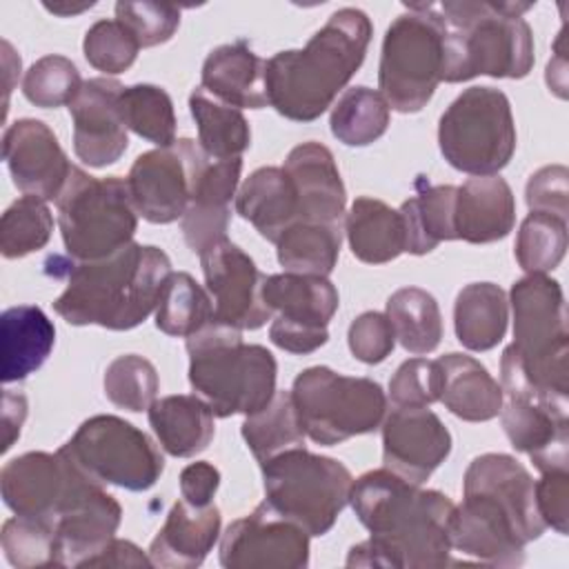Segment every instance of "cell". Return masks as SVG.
<instances>
[{
	"label": "cell",
	"mask_w": 569,
	"mask_h": 569,
	"mask_svg": "<svg viewBox=\"0 0 569 569\" xmlns=\"http://www.w3.org/2000/svg\"><path fill=\"white\" fill-rule=\"evenodd\" d=\"M442 371L438 360L409 358L389 380V398L393 407H429L440 400Z\"/></svg>",
	"instance_id": "cell-51"
},
{
	"label": "cell",
	"mask_w": 569,
	"mask_h": 569,
	"mask_svg": "<svg viewBox=\"0 0 569 569\" xmlns=\"http://www.w3.org/2000/svg\"><path fill=\"white\" fill-rule=\"evenodd\" d=\"M382 462L411 485H422L451 453V433L427 407H393L382 420Z\"/></svg>",
	"instance_id": "cell-19"
},
{
	"label": "cell",
	"mask_w": 569,
	"mask_h": 569,
	"mask_svg": "<svg viewBox=\"0 0 569 569\" xmlns=\"http://www.w3.org/2000/svg\"><path fill=\"white\" fill-rule=\"evenodd\" d=\"M349 349L365 365L382 362L396 347V333L389 318L380 311H365L349 325Z\"/></svg>",
	"instance_id": "cell-52"
},
{
	"label": "cell",
	"mask_w": 569,
	"mask_h": 569,
	"mask_svg": "<svg viewBox=\"0 0 569 569\" xmlns=\"http://www.w3.org/2000/svg\"><path fill=\"white\" fill-rule=\"evenodd\" d=\"M220 565L227 569H305L309 533L260 502L224 529Z\"/></svg>",
	"instance_id": "cell-18"
},
{
	"label": "cell",
	"mask_w": 569,
	"mask_h": 569,
	"mask_svg": "<svg viewBox=\"0 0 569 569\" xmlns=\"http://www.w3.org/2000/svg\"><path fill=\"white\" fill-rule=\"evenodd\" d=\"M209 156L191 138L140 153L127 176L138 216L151 224H169L184 216Z\"/></svg>",
	"instance_id": "cell-14"
},
{
	"label": "cell",
	"mask_w": 569,
	"mask_h": 569,
	"mask_svg": "<svg viewBox=\"0 0 569 569\" xmlns=\"http://www.w3.org/2000/svg\"><path fill=\"white\" fill-rule=\"evenodd\" d=\"M147 413L160 447L173 458L198 456L213 440V411L196 393L164 396L156 400Z\"/></svg>",
	"instance_id": "cell-33"
},
{
	"label": "cell",
	"mask_w": 569,
	"mask_h": 569,
	"mask_svg": "<svg viewBox=\"0 0 569 569\" xmlns=\"http://www.w3.org/2000/svg\"><path fill=\"white\" fill-rule=\"evenodd\" d=\"M82 51L93 69L118 76L136 62L140 44L120 20H98L87 29Z\"/></svg>",
	"instance_id": "cell-49"
},
{
	"label": "cell",
	"mask_w": 569,
	"mask_h": 569,
	"mask_svg": "<svg viewBox=\"0 0 569 569\" xmlns=\"http://www.w3.org/2000/svg\"><path fill=\"white\" fill-rule=\"evenodd\" d=\"M453 184H429L422 178L416 182V196L398 209L407 231V249L413 256L433 251L445 240H456Z\"/></svg>",
	"instance_id": "cell-36"
},
{
	"label": "cell",
	"mask_w": 569,
	"mask_h": 569,
	"mask_svg": "<svg viewBox=\"0 0 569 569\" xmlns=\"http://www.w3.org/2000/svg\"><path fill=\"white\" fill-rule=\"evenodd\" d=\"M236 211L251 222L264 240L276 244V240L298 222V198L291 178L282 167L256 169L236 193Z\"/></svg>",
	"instance_id": "cell-31"
},
{
	"label": "cell",
	"mask_w": 569,
	"mask_h": 569,
	"mask_svg": "<svg viewBox=\"0 0 569 569\" xmlns=\"http://www.w3.org/2000/svg\"><path fill=\"white\" fill-rule=\"evenodd\" d=\"M124 87L113 78H89L69 104L73 120V151L93 169L113 164L127 151L129 138L118 98Z\"/></svg>",
	"instance_id": "cell-22"
},
{
	"label": "cell",
	"mask_w": 569,
	"mask_h": 569,
	"mask_svg": "<svg viewBox=\"0 0 569 569\" xmlns=\"http://www.w3.org/2000/svg\"><path fill=\"white\" fill-rule=\"evenodd\" d=\"M56 345V327L36 305L9 307L0 316V380L18 382L36 373Z\"/></svg>",
	"instance_id": "cell-30"
},
{
	"label": "cell",
	"mask_w": 569,
	"mask_h": 569,
	"mask_svg": "<svg viewBox=\"0 0 569 569\" xmlns=\"http://www.w3.org/2000/svg\"><path fill=\"white\" fill-rule=\"evenodd\" d=\"M349 505L369 529V540L349 549L347 567L440 569L451 562L456 505L436 489H420L389 469L362 473Z\"/></svg>",
	"instance_id": "cell-1"
},
{
	"label": "cell",
	"mask_w": 569,
	"mask_h": 569,
	"mask_svg": "<svg viewBox=\"0 0 569 569\" xmlns=\"http://www.w3.org/2000/svg\"><path fill=\"white\" fill-rule=\"evenodd\" d=\"M442 371L440 402L467 422H487L500 416L502 387L476 358L447 353L438 358Z\"/></svg>",
	"instance_id": "cell-32"
},
{
	"label": "cell",
	"mask_w": 569,
	"mask_h": 569,
	"mask_svg": "<svg viewBox=\"0 0 569 569\" xmlns=\"http://www.w3.org/2000/svg\"><path fill=\"white\" fill-rule=\"evenodd\" d=\"M445 29L429 2L407 4L387 29L380 51L378 87L389 109L418 113L442 82Z\"/></svg>",
	"instance_id": "cell-9"
},
{
	"label": "cell",
	"mask_w": 569,
	"mask_h": 569,
	"mask_svg": "<svg viewBox=\"0 0 569 569\" xmlns=\"http://www.w3.org/2000/svg\"><path fill=\"white\" fill-rule=\"evenodd\" d=\"M220 509L211 502L196 507L184 498L173 502L164 525L149 547L153 567L193 569L204 562L220 538Z\"/></svg>",
	"instance_id": "cell-27"
},
{
	"label": "cell",
	"mask_w": 569,
	"mask_h": 569,
	"mask_svg": "<svg viewBox=\"0 0 569 569\" xmlns=\"http://www.w3.org/2000/svg\"><path fill=\"white\" fill-rule=\"evenodd\" d=\"M84 567H153L149 553H144L131 540L113 538L100 553H96Z\"/></svg>",
	"instance_id": "cell-56"
},
{
	"label": "cell",
	"mask_w": 569,
	"mask_h": 569,
	"mask_svg": "<svg viewBox=\"0 0 569 569\" xmlns=\"http://www.w3.org/2000/svg\"><path fill=\"white\" fill-rule=\"evenodd\" d=\"M189 111L198 127V144L211 160L240 158L251 144V129L240 109L196 87L189 96Z\"/></svg>",
	"instance_id": "cell-37"
},
{
	"label": "cell",
	"mask_w": 569,
	"mask_h": 569,
	"mask_svg": "<svg viewBox=\"0 0 569 569\" xmlns=\"http://www.w3.org/2000/svg\"><path fill=\"white\" fill-rule=\"evenodd\" d=\"M53 231V216L44 200L36 196L18 198L0 218V251L16 260L40 251Z\"/></svg>",
	"instance_id": "cell-44"
},
{
	"label": "cell",
	"mask_w": 569,
	"mask_h": 569,
	"mask_svg": "<svg viewBox=\"0 0 569 569\" xmlns=\"http://www.w3.org/2000/svg\"><path fill=\"white\" fill-rule=\"evenodd\" d=\"M2 158L13 184L44 202L58 200L73 167L56 133L36 118H20L4 129Z\"/></svg>",
	"instance_id": "cell-21"
},
{
	"label": "cell",
	"mask_w": 569,
	"mask_h": 569,
	"mask_svg": "<svg viewBox=\"0 0 569 569\" xmlns=\"http://www.w3.org/2000/svg\"><path fill=\"white\" fill-rule=\"evenodd\" d=\"M536 507L547 527L569 531V471H545L536 482Z\"/></svg>",
	"instance_id": "cell-54"
},
{
	"label": "cell",
	"mask_w": 569,
	"mask_h": 569,
	"mask_svg": "<svg viewBox=\"0 0 569 569\" xmlns=\"http://www.w3.org/2000/svg\"><path fill=\"white\" fill-rule=\"evenodd\" d=\"M87 471L80 469L64 451H29L11 458L0 469V491L4 505L24 518L51 522L73 498Z\"/></svg>",
	"instance_id": "cell-16"
},
{
	"label": "cell",
	"mask_w": 569,
	"mask_h": 569,
	"mask_svg": "<svg viewBox=\"0 0 569 569\" xmlns=\"http://www.w3.org/2000/svg\"><path fill=\"white\" fill-rule=\"evenodd\" d=\"M0 542L4 558L18 569L56 567V527L51 522L13 516L4 520Z\"/></svg>",
	"instance_id": "cell-48"
},
{
	"label": "cell",
	"mask_w": 569,
	"mask_h": 569,
	"mask_svg": "<svg viewBox=\"0 0 569 569\" xmlns=\"http://www.w3.org/2000/svg\"><path fill=\"white\" fill-rule=\"evenodd\" d=\"M120 520V502L89 476L56 522V567H84L116 538Z\"/></svg>",
	"instance_id": "cell-23"
},
{
	"label": "cell",
	"mask_w": 569,
	"mask_h": 569,
	"mask_svg": "<svg viewBox=\"0 0 569 569\" xmlns=\"http://www.w3.org/2000/svg\"><path fill=\"white\" fill-rule=\"evenodd\" d=\"M567 253V222L531 211L516 238V260L527 273H549L553 271Z\"/></svg>",
	"instance_id": "cell-45"
},
{
	"label": "cell",
	"mask_w": 569,
	"mask_h": 569,
	"mask_svg": "<svg viewBox=\"0 0 569 569\" xmlns=\"http://www.w3.org/2000/svg\"><path fill=\"white\" fill-rule=\"evenodd\" d=\"M220 487V471L211 462H191L180 471V493L196 507H207Z\"/></svg>",
	"instance_id": "cell-55"
},
{
	"label": "cell",
	"mask_w": 569,
	"mask_h": 569,
	"mask_svg": "<svg viewBox=\"0 0 569 569\" xmlns=\"http://www.w3.org/2000/svg\"><path fill=\"white\" fill-rule=\"evenodd\" d=\"M27 418V398L20 391L4 389L2 393V453L13 447Z\"/></svg>",
	"instance_id": "cell-57"
},
{
	"label": "cell",
	"mask_w": 569,
	"mask_h": 569,
	"mask_svg": "<svg viewBox=\"0 0 569 569\" xmlns=\"http://www.w3.org/2000/svg\"><path fill=\"white\" fill-rule=\"evenodd\" d=\"M202 89L236 109H264L267 60H262L247 40L220 44L202 62Z\"/></svg>",
	"instance_id": "cell-29"
},
{
	"label": "cell",
	"mask_w": 569,
	"mask_h": 569,
	"mask_svg": "<svg viewBox=\"0 0 569 569\" xmlns=\"http://www.w3.org/2000/svg\"><path fill=\"white\" fill-rule=\"evenodd\" d=\"M525 200L529 211L569 220V171L565 164H547L531 173Z\"/></svg>",
	"instance_id": "cell-53"
},
{
	"label": "cell",
	"mask_w": 569,
	"mask_h": 569,
	"mask_svg": "<svg viewBox=\"0 0 569 569\" xmlns=\"http://www.w3.org/2000/svg\"><path fill=\"white\" fill-rule=\"evenodd\" d=\"M500 420L511 447L527 453L540 473L569 469L567 396L547 393L531 385L511 345L500 358Z\"/></svg>",
	"instance_id": "cell-12"
},
{
	"label": "cell",
	"mask_w": 569,
	"mask_h": 569,
	"mask_svg": "<svg viewBox=\"0 0 569 569\" xmlns=\"http://www.w3.org/2000/svg\"><path fill=\"white\" fill-rule=\"evenodd\" d=\"M445 29V82L476 76L525 78L533 67V33L522 18L531 2H429Z\"/></svg>",
	"instance_id": "cell-4"
},
{
	"label": "cell",
	"mask_w": 569,
	"mask_h": 569,
	"mask_svg": "<svg viewBox=\"0 0 569 569\" xmlns=\"http://www.w3.org/2000/svg\"><path fill=\"white\" fill-rule=\"evenodd\" d=\"M118 109L127 129L153 142L169 147L176 142V111L171 96L156 84H131L120 91Z\"/></svg>",
	"instance_id": "cell-43"
},
{
	"label": "cell",
	"mask_w": 569,
	"mask_h": 569,
	"mask_svg": "<svg viewBox=\"0 0 569 569\" xmlns=\"http://www.w3.org/2000/svg\"><path fill=\"white\" fill-rule=\"evenodd\" d=\"M345 233L351 253L367 264L391 262L407 249V231L400 211L369 196L353 200L345 218Z\"/></svg>",
	"instance_id": "cell-34"
},
{
	"label": "cell",
	"mask_w": 569,
	"mask_h": 569,
	"mask_svg": "<svg viewBox=\"0 0 569 569\" xmlns=\"http://www.w3.org/2000/svg\"><path fill=\"white\" fill-rule=\"evenodd\" d=\"M456 240L487 244L509 236L516 224V198L505 178L473 176L456 189Z\"/></svg>",
	"instance_id": "cell-28"
},
{
	"label": "cell",
	"mask_w": 569,
	"mask_h": 569,
	"mask_svg": "<svg viewBox=\"0 0 569 569\" xmlns=\"http://www.w3.org/2000/svg\"><path fill=\"white\" fill-rule=\"evenodd\" d=\"M391 109L385 96L371 87L347 89L331 109L329 127L333 138L347 147H367L385 136Z\"/></svg>",
	"instance_id": "cell-41"
},
{
	"label": "cell",
	"mask_w": 569,
	"mask_h": 569,
	"mask_svg": "<svg viewBox=\"0 0 569 569\" xmlns=\"http://www.w3.org/2000/svg\"><path fill=\"white\" fill-rule=\"evenodd\" d=\"M56 207L60 236L73 260H100L133 242L138 211L127 178H93L73 164Z\"/></svg>",
	"instance_id": "cell-6"
},
{
	"label": "cell",
	"mask_w": 569,
	"mask_h": 569,
	"mask_svg": "<svg viewBox=\"0 0 569 569\" xmlns=\"http://www.w3.org/2000/svg\"><path fill=\"white\" fill-rule=\"evenodd\" d=\"M264 505L296 522L309 536H325L349 505L351 471L336 458L305 447L282 451L260 462Z\"/></svg>",
	"instance_id": "cell-7"
},
{
	"label": "cell",
	"mask_w": 569,
	"mask_h": 569,
	"mask_svg": "<svg viewBox=\"0 0 569 569\" xmlns=\"http://www.w3.org/2000/svg\"><path fill=\"white\" fill-rule=\"evenodd\" d=\"M305 436L291 391H276L260 411L244 416L242 422V438L258 462L305 447Z\"/></svg>",
	"instance_id": "cell-40"
},
{
	"label": "cell",
	"mask_w": 569,
	"mask_h": 569,
	"mask_svg": "<svg viewBox=\"0 0 569 569\" xmlns=\"http://www.w3.org/2000/svg\"><path fill=\"white\" fill-rule=\"evenodd\" d=\"M262 298L271 311H278L269 327V338L276 347L305 356L327 345V327L340 305L338 289L329 278L273 273L264 280Z\"/></svg>",
	"instance_id": "cell-15"
},
{
	"label": "cell",
	"mask_w": 569,
	"mask_h": 569,
	"mask_svg": "<svg viewBox=\"0 0 569 569\" xmlns=\"http://www.w3.org/2000/svg\"><path fill=\"white\" fill-rule=\"evenodd\" d=\"M513 309V351L531 385L569 396V333L565 293L547 273H527L509 291Z\"/></svg>",
	"instance_id": "cell-8"
},
{
	"label": "cell",
	"mask_w": 569,
	"mask_h": 569,
	"mask_svg": "<svg viewBox=\"0 0 569 569\" xmlns=\"http://www.w3.org/2000/svg\"><path fill=\"white\" fill-rule=\"evenodd\" d=\"M462 489H476L496 498L520 525L527 542L538 540L547 525L536 507V482L531 473L507 453H482L465 471Z\"/></svg>",
	"instance_id": "cell-26"
},
{
	"label": "cell",
	"mask_w": 569,
	"mask_h": 569,
	"mask_svg": "<svg viewBox=\"0 0 569 569\" xmlns=\"http://www.w3.org/2000/svg\"><path fill=\"white\" fill-rule=\"evenodd\" d=\"M82 82L78 67L69 58L49 53L36 60L24 73L22 93L31 104L42 109L69 107L82 89Z\"/></svg>",
	"instance_id": "cell-47"
},
{
	"label": "cell",
	"mask_w": 569,
	"mask_h": 569,
	"mask_svg": "<svg viewBox=\"0 0 569 569\" xmlns=\"http://www.w3.org/2000/svg\"><path fill=\"white\" fill-rule=\"evenodd\" d=\"M60 451L93 480L127 491L151 489L164 471L158 445L142 429L109 413L84 420Z\"/></svg>",
	"instance_id": "cell-13"
},
{
	"label": "cell",
	"mask_w": 569,
	"mask_h": 569,
	"mask_svg": "<svg viewBox=\"0 0 569 569\" xmlns=\"http://www.w3.org/2000/svg\"><path fill=\"white\" fill-rule=\"evenodd\" d=\"M204 284L213 302V320L233 329L256 331L273 311L262 298L267 276L231 240H220L200 253Z\"/></svg>",
	"instance_id": "cell-17"
},
{
	"label": "cell",
	"mask_w": 569,
	"mask_h": 569,
	"mask_svg": "<svg viewBox=\"0 0 569 569\" xmlns=\"http://www.w3.org/2000/svg\"><path fill=\"white\" fill-rule=\"evenodd\" d=\"M396 340L413 356L431 353L442 340V316L436 298L420 287H402L387 300L385 313Z\"/></svg>",
	"instance_id": "cell-39"
},
{
	"label": "cell",
	"mask_w": 569,
	"mask_h": 569,
	"mask_svg": "<svg viewBox=\"0 0 569 569\" xmlns=\"http://www.w3.org/2000/svg\"><path fill=\"white\" fill-rule=\"evenodd\" d=\"M44 273L64 278L53 311L73 327L98 325L111 331L138 327L158 307L169 280L171 260L153 244L129 242L100 260L49 256Z\"/></svg>",
	"instance_id": "cell-2"
},
{
	"label": "cell",
	"mask_w": 569,
	"mask_h": 569,
	"mask_svg": "<svg viewBox=\"0 0 569 569\" xmlns=\"http://www.w3.org/2000/svg\"><path fill=\"white\" fill-rule=\"evenodd\" d=\"M282 169L296 189L298 222L342 224L347 191L333 153L325 144L309 140L293 147Z\"/></svg>",
	"instance_id": "cell-24"
},
{
	"label": "cell",
	"mask_w": 569,
	"mask_h": 569,
	"mask_svg": "<svg viewBox=\"0 0 569 569\" xmlns=\"http://www.w3.org/2000/svg\"><path fill=\"white\" fill-rule=\"evenodd\" d=\"M340 244V224L296 222L276 240V253L280 267L289 273L327 278L338 264Z\"/></svg>",
	"instance_id": "cell-38"
},
{
	"label": "cell",
	"mask_w": 569,
	"mask_h": 569,
	"mask_svg": "<svg viewBox=\"0 0 569 569\" xmlns=\"http://www.w3.org/2000/svg\"><path fill=\"white\" fill-rule=\"evenodd\" d=\"M527 538L516 518L489 493L462 489L451 520V549L493 567H520Z\"/></svg>",
	"instance_id": "cell-20"
},
{
	"label": "cell",
	"mask_w": 569,
	"mask_h": 569,
	"mask_svg": "<svg viewBox=\"0 0 569 569\" xmlns=\"http://www.w3.org/2000/svg\"><path fill=\"white\" fill-rule=\"evenodd\" d=\"M438 144L453 169L496 176L516 151L509 98L493 87L465 89L440 116Z\"/></svg>",
	"instance_id": "cell-11"
},
{
	"label": "cell",
	"mask_w": 569,
	"mask_h": 569,
	"mask_svg": "<svg viewBox=\"0 0 569 569\" xmlns=\"http://www.w3.org/2000/svg\"><path fill=\"white\" fill-rule=\"evenodd\" d=\"M509 300L493 282H471L460 289L453 305L458 342L469 351H489L507 333Z\"/></svg>",
	"instance_id": "cell-35"
},
{
	"label": "cell",
	"mask_w": 569,
	"mask_h": 569,
	"mask_svg": "<svg viewBox=\"0 0 569 569\" xmlns=\"http://www.w3.org/2000/svg\"><path fill=\"white\" fill-rule=\"evenodd\" d=\"M291 398L305 433L325 447L376 431L387 413V396L376 380L322 365L296 376Z\"/></svg>",
	"instance_id": "cell-10"
},
{
	"label": "cell",
	"mask_w": 569,
	"mask_h": 569,
	"mask_svg": "<svg viewBox=\"0 0 569 569\" xmlns=\"http://www.w3.org/2000/svg\"><path fill=\"white\" fill-rule=\"evenodd\" d=\"M189 382L213 416H251L276 393L278 362L262 345H244L242 331L209 320L187 338Z\"/></svg>",
	"instance_id": "cell-5"
},
{
	"label": "cell",
	"mask_w": 569,
	"mask_h": 569,
	"mask_svg": "<svg viewBox=\"0 0 569 569\" xmlns=\"http://www.w3.org/2000/svg\"><path fill=\"white\" fill-rule=\"evenodd\" d=\"M209 320H213L211 296L191 273H171L156 307V327L167 336L189 338Z\"/></svg>",
	"instance_id": "cell-42"
},
{
	"label": "cell",
	"mask_w": 569,
	"mask_h": 569,
	"mask_svg": "<svg viewBox=\"0 0 569 569\" xmlns=\"http://www.w3.org/2000/svg\"><path fill=\"white\" fill-rule=\"evenodd\" d=\"M116 20L133 33L140 49H147L173 38L180 24V9L167 2H118Z\"/></svg>",
	"instance_id": "cell-50"
},
{
	"label": "cell",
	"mask_w": 569,
	"mask_h": 569,
	"mask_svg": "<svg viewBox=\"0 0 569 569\" xmlns=\"http://www.w3.org/2000/svg\"><path fill=\"white\" fill-rule=\"evenodd\" d=\"M242 158L211 160L204 164L184 216L180 218L182 236L193 253L227 238L231 220V200L236 198Z\"/></svg>",
	"instance_id": "cell-25"
},
{
	"label": "cell",
	"mask_w": 569,
	"mask_h": 569,
	"mask_svg": "<svg viewBox=\"0 0 569 569\" xmlns=\"http://www.w3.org/2000/svg\"><path fill=\"white\" fill-rule=\"evenodd\" d=\"M93 4H96V2H84V4H80V7L64 4V2H60V4H49V2H44V9L51 11V13H56V16H76V13H82L84 9H91Z\"/></svg>",
	"instance_id": "cell-58"
},
{
	"label": "cell",
	"mask_w": 569,
	"mask_h": 569,
	"mask_svg": "<svg viewBox=\"0 0 569 569\" xmlns=\"http://www.w3.org/2000/svg\"><path fill=\"white\" fill-rule=\"evenodd\" d=\"M102 385L111 405L138 413L156 402L160 380L156 367L147 358L124 353L107 365Z\"/></svg>",
	"instance_id": "cell-46"
},
{
	"label": "cell",
	"mask_w": 569,
	"mask_h": 569,
	"mask_svg": "<svg viewBox=\"0 0 569 569\" xmlns=\"http://www.w3.org/2000/svg\"><path fill=\"white\" fill-rule=\"evenodd\" d=\"M371 33L365 11H333L302 49L278 51L267 60L269 104L293 122L320 118L365 62Z\"/></svg>",
	"instance_id": "cell-3"
}]
</instances>
